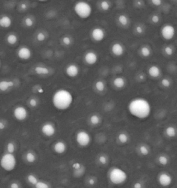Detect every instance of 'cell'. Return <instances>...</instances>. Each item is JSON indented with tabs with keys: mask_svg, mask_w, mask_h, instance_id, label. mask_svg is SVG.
Masks as SVG:
<instances>
[{
	"mask_svg": "<svg viewBox=\"0 0 177 188\" xmlns=\"http://www.w3.org/2000/svg\"><path fill=\"white\" fill-rule=\"evenodd\" d=\"M73 102V96L68 90L61 88L54 92L52 97V103L55 108L60 111L68 110Z\"/></svg>",
	"mask_w": 177,
	"mask_h": 188,
	"instance_id": "cell-2",
	"label": "cell"
},
{
	"mask_svg": "<svg viewBox=\"0 0 177 188\" xmlns=\"http://www.w3.org/2000/svg\"><path fill=\"white\" fill-rule=\"evenodd\" d=\"M113 83L116 88L121 89V88L125 86V85H126V81L122 76H117V77H116L113 79Z\"/></svg>",
	"mask_w": 177,
	"mask_h": 188,
	"instance_id": "cell-21",
	"label": "cell"
},
{
	"mask_svg": "<svg viewBox=\"0 0 177 188\" xmlns=\"http://www.w3.org/2000/svg\"><path fill=\"white\" fill-rule=\"evenodd\" d=\"M151 20L154 24H158L160 22V17L157 15H154L151 18Z\"/></svg>",
	"mask_w": 177,
	"mask_h": 188,
	"instance_id": "cell-44",
	"label": "cell"
},
{
	"mask_svg": "<svg viewBox=\"0 0 177 188\" xmlns=\"http://www.w3.org/2000/svg\"><path fill=\"white\" fill-rule=\"evenodd\" d=\"M91 35H92V39L95 41H96V42H101V41H103L104 38H105L106 34L105 31L103 29L100 27H96L92 30Z\"/></svg>",
	"mask_w": 177,
	"mask_h": 188,
	"instance_id": "cell-11",
	"label": "cell"
},
{
	"mask_svg": "<svg viewBox=\"0 0 177 188\" xmlns=\"http://www.w3.org/2000/svg\"><path fill=\"white\" fill-rule=\"evenodd\" d=\"M98 161L101 165H106L108 162L107 157H106L105 155H101L98 158Z\"/></svg>",
	"mask_w": 177,
	"mask_h": 188,
	"instance_id": "cell-41",
	"label": "cell"
},
{
	"mask_svg": "<svg viewBox=\"0 0 177 188\" xmlns=\"http://www.w3.org/2000/svg\"><path fill=\"white\" fill-rule=\"evenodd\" d=\"M165 134L167 137L174 139L177 136V127L173 125H169L165 129Z\"/></svg>",
	"mask_w": 177,
	"mask_h": 188,
	"instance_id": "cell-17",
	"label": "cell"
},
{
	"mask_svg": "<svg viewBox=\"0 0 177 188\" xmlns=\"http://www.w3.org/2000/svg\"><path fill=\"white\" fill-rule=\"evenodd\" d=\"M36 38H37V40L39 41V42H42V41L45 40L46 35H45V34L44 33V32H39V33H38V34H37Z\"/></svg>",
	"mask_w": 177,
	"mask_h": 188,
	"instance_id": "cell-42",
	"label": "cell"
},
{
	"mask_svg": "<svg viewBox=\"0 0 177 188\" xmlns=\"http://www.w3.org/2000/svg\"><path fill=\"white\" fill-rule=\"evenodd\" d=\"M135 31H136V32L138 34L143 33V32H144L143 27L141 26V25H137V26L136 27V28H135Z\"/></svg>",
	"mask_w": 177,
	"mask_h": 188,
	"instance_id": "cell-46",
	"label": "cell"
},
{
	"mask_svg": "<svg viewBox=\"0 0 177 188\" xmlns=\"http://www.w3.org/2000/svg\"><path fill=\"white\" fill-rule=\"evenodd\" d=\"M100 7L102 10L107 11L110 9L111 5L109 2L107 1V0H102V1L100 3Z\"/></svg>",
	"mask_w": 177,
	"mask_h": 188,
	"instance_id": "cell-34",
	"label": "cell"
},
{
	"mask_svg": "<svg viewBox=\"0 0 177 188\" xmlns=\"http://www.w3.org/2000/svg\"><path fill=\"white\" fill-rule=\"evenodd\" d=\"M160 35L162 38L166 41H170L176 35V30L174 25L171 24H164L160 28Z\"/></svg>",
	"mask_w": 177,
	"mask_h": 188,
	"instance_id": "cell-6",
	"label": "cell"
},
{
	"mask_svg": "<svg viewBox=\"0 0 177 188\" xmlns=\"http://www.w3.org/2000/svg\"><path fill=\"white\" fill-rule=\"evenodd\" d=\"M111 51L113 55L116 57H120L124 54L125 48L123 44L120 43L116 42L112 44L111 47Z\"/></svg>",
	"mask_w": 177,
	"mask_h": 188,
	"instance_id": "cell-15",
	"label": "cell"
},
{
	"mask_svg": "<svg viewBox=\"0 0 177 188\" xmlns=\"http://www.w3.org/2000/svg\"><path fill=\"white\" fill-rule=\"evenodd\" d=\"M76 141L80 147L85 148L89 145L92 141V136L86 130H80L76 133Z\"/></svg>",
	"mask_w": 177,
	"mask_h": 188,
	"instance_id": "cell-7",
	"label": "cell"
},
{
	"mask_svg": "<svg viewBox=\"0 0 177 188\" xmlns=\"http://www.w3.org/2000/svg\"><path fill=\"white\" fill-rule=\"evenodd\" d=\"M62 42L65 46H70L72 43V40L71 37L68 36H64L62 39Z\"/></svg>",
	"mask_w": 177,
	"mask_h": 188,
	"instance_id": "cell-39",
	"label": "cell"
},
{
	"mask_svg": "<svg viewBox=\"0 0 177 188\" xmlns=\"http://www.w3.org/2000/svg\"><path fill=\"white\" fill-rule=\"evenodd\" d=\"M118 140L122 144H125L129 141V136L125 132H121L118 136Z\"/></svg>",
	"mask_w": 177,
	"mask_h": 188,
	"instance_id": "cell-28",
	"label": "cell"
},
{
	"mask_svg": "<svg viewBox=\"0 0 177 188\" xmlns=\"http://www.w3.org/2000/svg\"><path fill=\"white\" fill-rule=\"evenodd\" d=\"M24 24L27 27H32L34 24V21L31 17H26L24 20Z\"/></svg>",
	"mask_w": 177,
	"mask_h": 188,
	"instance_id": "cell-40",
	"label": "cell"
},
{
	"mask_svg": "<svg viewBox=\"0 0 177 188\" xmlns=\"http://www.w3.org/2000/svg\"><path fill=\"white\" fill-rule=\"evenodd\" d=\"M95 183H96V181H95V178H90L88 180V183L90 185H92V186L94 185L95 184Z\"/></svg>",
	"mask_w": 177,
	"mask_h": 188,
	"instance_id": "cell-49",
	"label": "cell"
},
{
	"mask_svg": "<svg viewBox=\"0 0 177 188\" xmlns=\"http://www.w3.org/2000/svg\"><path fill=\"white\" fill-rule=\"evenodd\" d=\"M95 88L97 91L98 92H102L104 91V89H105V83L102 81H97L95 83Z\"/></svg>",
	"mask_w": 177,
	"mask_h": 188,
	"instance_id": "cell-31",
	"label": "cell"
},
{
	"mask_svg": "<svg viewBox=\"0 0 177 188\" xmlns=\"http://www.w3.org/2000/svg\"><path fill=\"white\" fill-rule=\"evenodd\" d=\"M5 126H6V125H4V124L3 122H2V121L0 122V129L4 130V127H5Z\"/></svg>",
	"mask_w": 177,
	"mask_h": 188,
	"instance_id": "cell-51",
	"label": "cell"
},
{
	"mask_svg": "<svg viewBox=\"0 0 177 188\" xmlns=\"http://www.w3.org/2000/svg\"><path fill=\"white\" fill-rule=\"evenodd\" d=\"M73 11L79 18L87 19L91 17L93 13V8L91 4L85 0H79L73 6Z\"/></svg>",
	"mask_w": 177,
	"mask_h": 188,
	"instance_id": "cell-3",
	"label": "cell"
},
{
	"mask_svg": "<svg viewBox=\"0 0 177 188\" xmlns=\"http://www.w3.org/2000/svg\"><path fill=\"white\" fill-rule=\"evenodd\" d=\"M38 1L39 2H46V1H48V0H38Z\"/></svg>",
	"mask_w": 177,
	"mask_h": 188,
	"instance_id": "cell-53",
	"label": "cell"
},
{
	"mask_svg": "<svg viewBox=\"0 0 177 188\" xmlns=\"http://www.w3.org/2000/svg\"><path fill=\"white\" fill-rule=\"evenodd\" d=\"M134 188H143V185L142 184L141 182H136L134 183V185H133Z\"/></svg>",
	"mask_w": 177,
	"mask_h": 188,
	"instance_id": "cell-47",
	"label": "cell"
},
{
	"mask_svg": "<svg viewBox=\"0 0 177 188\" xmlns=\"http://www.w3.org/2000/svg\"><path fill=\"white\" fill-rule=\"evenodd\" d=\"M26 160L27 162H29L30 163H33L34 162H36L37 160V157L36 155L35 154L34 152H28L26 154Z\"/></svg>",
	"mask_w": 177,
	"mask_h": 188,
	"instance_id": "cell-27",
	"label": "cell"
},
{
	"mask_svg": "<svg viewBox=\"0 0 177 188\" xmlns=\"http://www.w3.org/2000/svg\"><path fill=\"white\" fill-rule=\"evenodd\" d=\"M65 73H66L67 75L69 77L75 78L79 75L80 68H79L78 66H77L76 64H71L67 66L66 69H65Z\"/></svg>",
	"mask_w": 177,
	"mask_h": 188,
	"instance_id": "cell-13",
	"label": "cell"
},
{
	"mask_svg": "<svg viewBox=\"0 0 177 188\" xmlns=\"http://www.w3.org/2000/svg\"><path fill=\"white\" fill-rule=\"evenodd\" d=\"M53 150L57 154H62L66 152L67 150V145L63 141H57L53 145Z\"/></svg>",
	"mask_w": 177,
	"mask_h": 188,
	"instance_id": "cell-16",
	"label": "cell"
},
{
	"mask_svg": "<svg viewBox=\"0 0 177 188\" xmlns=\"http://www.w3.org/2000/svg\"><path fill=\"white\" fill-rule=\"evenodd\" d=\"M72 168H73L75 175L77 176H81L84 174L85 172V168L82 166V164L79 162H75L72 165Z\"/></svg>",
	"mask_w": 177,
	"mask_h": 188,
	"instance_id": "cell-20",
	"label": "cell"
},
{
	"mask_svg": "<svg viewBox=\"0 0 177 188\" xmlns=\"http://www.w3.org/2000/svg\"><path fill=\"white\" fill-rule=\"evenodd\" d=\"M138 151H139L140 154H141V155H143V156L144 157H145L150 154V149L148 145L143 144L139 146Z\"/></svg>",
	"mask_w": 177,
	"mask_h": 188,
	"instance_id": "cell-26",
	"label": "cell"
},
{
	"mask_svg": "<svg viewBox=\"0 0 177 188\" xmlns=\"http://www.w3.org/2000/svg\"><path fill=\"white\" fill-rule=\"evenodd\" d=\"M44 89H43L42 88H39V89H38V92H39V93L42 94V93H44Z\"/></svg>",
	"mask_w": 177,
	"mask_h": 188,
	"instance_id": "cell-52",
	"label": "cell"
},
{
	"mask_svg": "<svg viewBox=\"0 0 177 188\" xmlns=\"http://www.w3.org/2000/svg\"><path fill=\"white\" fill-rule=\"evenodd\" d=\"M35 73L39 75H46L49 73V70L44 66H36L34 69Z\"/></svg>",
	"mask_w": 177,
	"mask_h": 188,
	"instance_id": "cell-24",
	"label": "cell"
},
{
	"mask_svg": "<svg viewBox=\"0 0 177 188\" xmlns=\"http://www.w3.org/2000/svg\"><path fill=\"white\" fill-rule=\"evenodd\" d=\"M17 57L21 60H29L32 57V51L27 46H22L17 50Z\"/></svg>",
	"mask_w": 177,
	"mask_h": 188,
	"instance_id": "cell-12",
	"label": "cell"
},
{
	"mask_svg": "<svg viewBox=\"0 0 177 188\" xmlns=\"http://www.w3.org/2000/svg\"><path fill=\"white\" fill-rule=\"evenodd\" d=\"M14 86V82L12 81H2L0 82V90L2 92L7 91L10 88H12Z\"/></svg>",
	"mask_w": 177,
	"mask_h": 188,
	"instance_id": "cell-22",
	"label": "cell"
},
{
	"mask_svg": "<svg viewBox=\"0 0 177 188\" xmlns=\"http://www.w3.org/2000/svg\"><path fill=\"white\" fill-rule=\"evenodd\" d=\"M118 21L120 25H124L125 26V25H127L128 23H129V18L125 15H120L118 16Z\"/></svg>",
	"mask_w": 177,
	"mask_h": 188,
	"instance_id": "cell-32",
	"label": "cell"
},
{
	"mask_svg": "<svg viewBox=\"0 0 177 188\" xmlns=\"http://www.w3.org/2000/svg\"><path fill=\"white\" fill-rule=\"evenodd\" d=\"M139 79H144V77L143 76V75H140L139 76Z\"/></svg>",
	"mask_w": 177,
	"mask_h": 188,
	"instance_id": "cell-54",
	"label": "cell"
},
{
	"mask_svg": "<svg viewBox=\"0 0 177 188\" xmlns=\"http://www.w3.org/2000/svg\"><path fill=\"white\" fill-rule=\"evenodd\" d=\"M27 8H28V6L26 4H21V8H22V10H26Z\"/></svg>",
	"mask_w": 177,
	"mask_h": 188,
	"instance_id": "cell-50",
	"label": "cell"
},
{
	"mask_svg": "<svg viewBox=\"0 0 177 188\" xmlns=\"http://www.w3.org/2000/svg\"><path fill=\"white\" fill-rule=\"evenodd\" d=\"M151 3L155 6H160L163 3L162 0H151Z\"/></svg>",
	"mask_w": 177,
	"mask_h": 188,
	"instance_id": "cell-45",
	"label": "cell"
},
{
	"mask_svg": "<svg viewBox=\"0 0 177 188\" xmlns=\"http://www.w3.org/2000/svg\"><path fill=\"white\" fill-rule=\"evenodd\" d=\"M27 180H28V181H29V183H31V185H34V186L37 184V183H38V182L39 181L38 179V178L37 177L36 175H33V174H30V175L27 176Z\"/></svg>",
	"mask_w": 177,
	"mask_h": 188,
	"instance_id": "cell-33",
	"label": "cell"
},
{
	"mask_svg": "<svg viewBox=\"0 0 177 188\" xmlns=\"http://www.w3.org/2000/svg\"><path fill=\"white\" fill-rule=\"evenodd\" d=\"M157 161L160 165L165 166L169 163V158L166 154H160L158 157Z\"/></svg>",
	"mask_w": 177,
	"mask_h": 188,
	"instance_id": "cell-23",
	"label": "cell"
},
{
	"mask_svg": "<svg viewBox=\"0 0 177 188\" xmlns=\"http://www.w3.org/2000/svg\"><path fill=\"white\" fill-rule=\"evenodd\" d=\"M13 21L8 15H2L0 18V25L4 28H8L12 25Z\"/></svg>",
	"mask_w": 177,
	"mask_h": 188,
	"instance_id": "cell-19",
	"label": "cell"
},
{
	"mask_svg": "<svg viewBox=\"0 0 177 188\" xmlns=\"http://www.w3.org/2000/svg\"><path fill=\"white\" fill-rule=\"evenodd\" d=\"M140 52H141V54L143 57H149L151 55V54H152L151 49L149 47H148V46H143L141 48Z\"/></svg>",
	"mask_w": 177,
	"mask_h": 188,
	"instance_id": "cell-29",
	"label": "cell"
},
{
	"mask_svg": "<svg viewBox=\"0 0 177 188\" xmlns=\"http://www.w3.org/2000/svg\"><path fill=\"white\" fill-rule=\"evenodd\" d=\"M35 187L36 188H50L49 185L48 183H46V182L42 181H39L38 183L35 185Z\"/></svg>",
	"mask_w": 177,
	"mask_h": 188,
	"instance_id": "cell-38",
	"label": "cell"
},
{
	"mask_svg": "<svg viewBox=\"0 0 177 188\" xmlns=\"http://www.w3.org/2000/svg\"><path fill=\"white\" fill-rule=\"evenodd\" d=\"M29 116V112L27 109L24 106H19L15 107L13 110V117L16 120L19 121H23L27 119Z\"/></svg>",
	"mask_w": 177,
	"mask_h": 188,
	"instance_id": "cell-9",
	"label": "cell"
},
{
	"mask_svg": "<svg viewBox=\"0 0 177 188\" xmlns=\"http://www.w3.org/2000/svg\"><path fill=\"white\" fill-rule=\"evenodd\" d=\"M109 178L114 185H122L128 179L127 173L118 167H113L109 170Z\"/></svg>",
	"mask_w": 177,
	"mask_h": 188,
	"instance_id": "cell-4",
	"label": "cell"
},
{
	"mask_svg": "<svg viewBox=\"0 0 177 188\" xmlns=\"http://www.w3.org/2000/svg\"><path fill=\"white\" fill-rule=\"evenodd\" d=\"M84 59L88 65L92 66V65H95L98 61V55L94 51H88L85 55Z\"/></svg>",
	"mask_w": 177,
	"mask_h": 188,
	"instance_id": "cell-14",
	"label": "cell"
},
{
	"mask_svg": "<svg viewBox=\"0 0 177 188\" xmlns=\"http://www.w3.org/2000/svg\"><path fill=\"white\" fill-rule=\"evenodd\" d=\"M6 41L7 43L10 45H15V44L18 41V37L17 34L11 33L9 34L8 36L6 37Z\"/></svg>",
	"mask_w": 177,
	"mask_h": 188,
	"instance_id": "cell-25",
	"label": "cell"
},
{
	"mask_svg": "<svg viewBox=\"0 0 177 188\" xmlns=\"http://www.w3.org/2000/svg\"><path fill=\"white\" fill-rule=\"evenodd\" d=\"M1 167L6 172H12L17 166V159L13 154L6 153L1 159Z\"/></svg>",
	"mask_w": 177,
	"mask_h": 188,
	"instance_id": "cell-5",
	"label": "cell"
},
{
	"mask_svg": "<svg viewBox=\"0 0 177 188\" xmlns=\"http://www.w3.org/2000/svg\"><path fill=\"white\" fill-rule=\"evenodd\" d=\"M160 83H161V85L164 88H169L172 85V82L171 80L169 79L168 78H163L162 79L161 82H160Z\"/></svg>",
	"mask_w": 177,
	"mask_h": 188,
	"instance_id": "cell-35",
	"label": "cell"
},
{
	"mask_svg": "<svg viewBox=\"0 0 177 188\" xmlns=\"http://www.w3.org/2000/svg\"><path fill=\"white\" fill-rule=\"evenodd\" d=\"M41 132L44 136L51 137L54 135L56 132V127L53 123L47 122L42 125L41 127Z\"/></svg>",
	"mask_w": 177,
	"mask_h": 188,
	"instance_id": "cell-10",
	"label": "cell"
},
{
	"mask_svg": "<svg viewBox=\"0 0 177 188\" xmlns=\"http://www.w3.org/2000/svg\"><path fill=\"white\" fill-rule=\"evenodd\" d=\"M6 150L8 153H11V154H13L14 152L15 151V145L12 142H9L7 143L6 145Z\"/></svg>",
	"mask_w": 177,
	"mask_h": 188,
	"instance_id": "cell-36",
	"label": "cell"
},
{
	"mask_svg": "<svg viewBox=\"0 0 177 188\" xmlns=\"http://www.w3.org/2000/svg\"><path fill=\"white\" fill-rule=\"evenodd\" d=\"M10 188H20V185L17 182H13L10 185Z\"/></svg>",
	"mask_w": 177,
	"mask_h": 188,
	"instance_id": "cell-48",
	"label": "cell"
},
{
	"mask_svg": "<svg viewBox=\"0 0 177 188\" xmlns=\"http://www.w3.org/2000/svg\"><path fill=\"white\" fill-rule=\"evenodd\" d=\"M164 52L165 54L167 55V56H172V55H174V48L171 47V46H165V47L164 48Z\"/></svg>",
	"mask_w": 177,
	"mask_h": 188,
	"instance_id": "cell-37",
	"label": "cell"
},
{
	"mask_svg": "<svg viewBox=\"0 0 177 188\" xmlns=\"http://www.w3.org/2000/svg\"><path fill=\"white\" fill-rule=\"evenodd\" d=\"M89 121L91 124L94 125H98L101 123V117H100L99 115L94 114V115L90 116Z\"/></svg>",
	"mask_w": 177,
	"mask_h": 188,
	"instance_id": "cell-30",
	"label": "cell"
},
{
	"mask_svg": "<svg viewBox=\"0 0 177 188\" xmlns=\"http://www.w3.org/2000/svg\"><path fill=\"white\" fill-rule=\"evenodd\" d=\"M29 103L30 106L33 107V108H36V107L38 105V101L36 99L31 98V99H29Z\"/></svg>",
	"mask_w": 177,
	"mask_h": 188,
	"instance_id": "cell-43",
	"label": "cell"
},
{
	"mask_svg": "<svg viewBox=\"0 0 177 188\" xmlns=\"http://www.w3.org/2000/svg\"><path fill=\"white\" fill-rule=\"evenodd\" d=\"M161 74V70L157 65H152L148 68V75L152 78L159 77Z\"/></svg>",
	"mask_w": 177,
	"mask_h": 188,
	"instance_id": "cell-18",
	"label": "cell"
},
{
	"mask_svg": "<svg viewBox=\"0 0 177 188\" xmlns=\"http://www.w3.org/2000/svg\"><path fill=\"white\" fill-rule=\"evenodd\" d=\"M127 108L130 115L141 120L148 119L152 110L150 102L143 97L132 99L128 103Z\"/></svg>",
	"mask_w": 177,
	"mask_h": 188,
	"instance_id": "cell-1",
	"label": "cell"
},
{
	"mask_svg": "<svg viewBox=\"0 0 177 188\" xmlns=\"http://www.w3.org/2000/svg\"><path fill=\"white\" fill-rule=\"evenodd\" d=\"M157 181L163 187H168L171 186L174 182L173 176L167 172H161L158 174Z\"/></svg>",
	"mask_w": 177,
	"mask_h": 188,
	"instance_id": "cell-8",
	"label": "cell"
}]
</instances>
